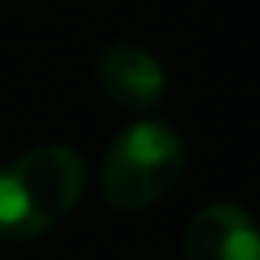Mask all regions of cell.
<instances>
[{"mask_svg": "<svg viewBox=\"0 0 260 260\" xmlns=\"http://www.w3.org/2000/svg\"><path fill=\"white\" fill-rule=\"evenodd\" d=\"M84 161L69 146H39L0 169V237L27 241L46 234L77 207Z\"/></svg>", "mask_w": 260, "mask_h": 260, "instance_id": "cell-1", "label": "cell"}, {"mask_svg": "<svg viewBox=\"0 0 260 260\" xmlns=\"http://www.w3.org/2000/svg\"><path fill=\"white\" fill-rule=\"evenodd\" d=\"M184 172V146L161 122L130 126L100 169V191L119 211H142L176 187Z\"/></svg>", "mask_w": 260, "mask_h": 260, "instance_id": "cell-2", "label": "cell"}, {"mask_svg": "<svg viewBox=\"0 0 260 260\" xmlns=\"http://www.w3.org/2000/svg\"><path fill=\"white\" fill-rule=\"evenodd\" d=\"M184 260H260V230L237 203H214L191 218Z\"/></svg>", "mask_w": 260, "mask_h": 260, "instance_id": "cell-3", "label": "cell"}, {"mask_svg": "<svg viewBox=\"0 0 260 260\" xmlns=\"http://www.w3.org/2000/svg\"><path fill=\"white\" fill-rule=\"evenodd\" d=\"M100 84L115 104L146 111L165 96V69L149 50L119 42V46H107L100 57Z\"/></svg>", "mask_w": 260, "mask_h": 260, "instance_id": "cell-4", "label": "cell"}]
</instances>
